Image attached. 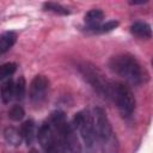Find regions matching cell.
Segmentation results:
<instances>
[{"instance_id": "obj_1", "label": "cell", "mask_w": 153, "mask_h": 153, "mask_svg": "<svg viewBox=\"0 0 153 153\" xmlns=\"http://www.w3.org/2000/svg\"><path fill=\"white\" fill-rule=\"evenodd\" d=\"M109 68L118 76L133 85H141L148 79V74L139 60L131 54H118L109 60Z\"/></svg>"}, {"instance_id": "obj_2", "label": "cell", "mask_w": 153, "mask_h": 153, "mask_svg": "<svg viewBox=\"0 0 153 153\" xmlns=\"http://www.w3.org/2000/svg\"><path fill=\"white\" fill-rule=\"evenodd\" d=\"M50 124L53 126L56 136L63 148L71 153H81L82 147L76 136V131L68 122L66 115L61 110H55L50 115Z\"/></svg>"}, {"instance_id": "obj_3", "label": "cell", "mask_w": 153, "mask_h": 153, "mask_svg": "<svg viewBox=\"0 0 153 153\" xmlns=\"http://www.w3.org/2000/svg\"><path fill=\"white\" fill-rule=\"evenodd\" d=\"M93 117H94L97 142L99 143L102 152L103 153H118V149H120L118 140L106 116L105 110L102 108H96Z\"/></svg>"}, {"instance_id": "obj_4", "label": "cell", "mask_w": 153, "mask_h": 153, "mask_svg": "<svg viewBox=\"0 0 153 153\" xmlns=\"http://www.w3.org/2000/svg\"><path fill=\"white\" fill-rule=\"evenodd\" d=\"M76 68L82 78L100 97L110 99L112 81L109 80L97 66L87 61H80L76 63Z\"/></svg>"}, {"instance_id": "obj_5", "label": "cell", "mask_w": 153, "mask_h": 153, "mask_svg": "<svg viewBox=\"0 0 153 153\" xmlns=\"http://www.w3.org/2000/svg\"><path fill=\"white\" fill-rule=\"evenodd\" d=\"M73 128L75 131H79L87 153H96L97 149V135H96V126L94 117L90 112V110L78 111L73 117Z\"/></svg>"}, {"instance_id": "obj_6", "label": "cell", "mask_w": 153, "mask_h": 153, "mask_svg": "<svg viewBox=\"0 0 153 153\" xmlns=\"http://www.w3.org/2000/svg\"><path fill=\"white\" fill-rule=\"evenodd\" d=\"M110 99L115 102L120 114L124 118L131 117L135 110L136 102H135L134 93L131 92L129 86L120 81H112Z\"/></svg>"}, {"instance_id": "obj_7", "label": "cell", "mask_w": 153, "mask_h": 153, "mask_svg": "<svg viewBox=\"0 0 153 153\" xmlns=\"http://www.w3.org/2000/svg\"><path fill=\"white\" fill-rule=\"evenodd\" d=\"M37 139L44 153H66L50 122H44L38 129Z\"/></svg>"}, {"instance_id": "obj_8", "label": "cell", "mask_w": 153, "mask_h": 153, "mask_svg": "<svg viewBox=\"0 0 153 153\" xmlns=\"http://www.w3.org/2000/svg\"><path fill=\"white\" fill-rule=\"evenodd\" d=\"M48 90H49V80L45 75L43 74H37L30 84V91H29V96H30V100L33 105L39 106L42 105L45 99H47V94H48Z\"/></svg>"}, {"instance_id": "obj_9", "label": "cell", "mask_w": 153, "mask_h": 153, "mask_svg": "<svg viewBox=\"0 0 153 153\" xmlns=\"http://www.w3.org/2000/svg\"><path fill=\"white\" fill-rule=\"evenodd\" d=\"M130 31L133 35L140 38H151L152 37V27L146 22H135L130 26Z\"/></svg>"}, {"instance_id": "obj_10", "label": "cell", "mask_w": 153, "mask_h": 153, "mask_svg": "<svg viewBox=\"0 0 153 153\" xmlns=\"http://www.w3.org/2000/svg\"><path fill=\"white\" fill-rule=\"evenodd\" d=\"M4 137L6 142L13 147H18L22 145L23 137L20 134V130L14 128V127H6L4 130Z\"/></svg>"}, {"instance_id": "obj_11", "label": "cell", "mask_w": 153, "mask_h": 153, "mask_svg": "<svg viewBox=\"0 0 153 153\" xmlns=\"http://www.w3.org/2000/svg\"><path fill=\"white\" fill-rule=\"evenodd\" d=\"M20 134L26 145H32L35 140V122L32 120H26L20 127Z\"/></svg>"}, {"instance_id": "obj_12", "label": "cell", "mask_w": 153, "mask_h": 153, "mask_svg": "<svg viewBox=\"0 0 153 153\" xmlns=\"http://www.w3.org/2000/svg\"><path fill=\"white\" fill-rule=\"evenodd\" d=\"M103 18H104V12L102 10H99V8H92V10H90L85 14V17H84L85 23L87 24V27H92V26L99 25L102 23Z\"/></svg>"}, {"instance_id": "obj_13", "label": "cell", "mask_w": 153, "mask_h": 153, "mask_svg": "<svg viewBox=\"0 0 153 153\" xmlns=\"http://www.w3.org/2000/svg\"><path fill=\"white\" fill-rule=\"evenodd\" d=\"M17 35L13 31H6L0 35V53H6L16 43Z\"/></svg>"}, {"instance_id": "obj_14", "label": "cell", "mask_w": 153, "mask_h": 153, "mask_svg": "<svg viewBox=\"0 0 153 153\" xmlns=\"http://www.w3.org/2000/svg\"><path fill=\"white\" fill-rule=\"evenodd\" d=\"M118 22L117 20H109L105 24H99L97 26H92V27H87L86 26V31L91 32V33H105V32H110L114 29H116L118 26Z\"/></svg>"}, {"instance_id": "obj_15", "label": "cell", "mask_w": 153, "mask_h": 153, "mask_svg": "<svg viewBox=\"0 0 153 153\" xmlns=\"http://www.w3.org/2000/svg\"><path fill=\"white\" fill-rule=\"evenodd\" d=\"M14 96V82L12 79H7L1 86V99L4 103H10Z\"/></svg>"}, {"instance_id": "obj_16", "label": "cell", "mask_w": 153, "mask_h": 153, "mask_svg": "<svg viewBox=\"0 0 153 153\" xmlns=\"http://www.w3.org/2000/svg\"><path fill=\"white\" fill-rule=\"evenodd\" d=\"M43 8L45 11H49V12H53V13H56V14H60V16L69 14V10L68 8H66L65 6H62L60 4H56V2H44L43 4Z\"/></svg>"}, {"instance_id": "obj_17", "label": "cell", "mask_w": 153, "mask_h": 153, "mask_svg": "<svg viewBox=\"0 0 153 153\" xmlns=\"http://www.w3.org/2000/svg\"><path fill=\"white\" fill-rule=\"evenodd\" d=\"M26 91V81L24 76H19L14 84V98L17 100H23Z\"/></svg>"}, {"instance_id": "obj_18", "label": "cell", "mask_w": 153, "mask_h": 153, "mask_svg": "<svg viewBox=\"0 0 153 153\" xmlns=\"http://www.w3.org/2000/svg\"><path fill=\"white\" fill-rule=\"evenodd\" d=\"M17 71V65L14 62H7L0 66V80L11 76Z\"/></svg>"}, {"instance_id": "obj_19", "label": "cell", "mask_w": 153, "mask_h": 153, "mask_svg": "<svg viewBox=\"0 0 153 153\" xmlns=\"http://www.w3.org/2000/svg\"><path fill=\"white\" fill-rule=\"evenodd\" d=\"M25 116V111H24V109H23V106L22 105H18V104H16V105H13L10 110H8V117L12 120V121H20V120H23V117Z\"/></svg>"}, {"instance_id": "obj_20", "label": "cell", "mask_w": 153, "mask_h": 153, "mask_svg": "<svg viewBox=\"0 0 153 153\" xmlns=\"http://www.w3.org/2000/svg\"><path fill=\"white\" fill-rule=\"evenodd\" d=\"M146 2H148V0H140V1H129V4H130V5H143V4H146Z\"/></svg>"}, {"instance_id": "obj_21", "label": "cell", "mask_w": 153, "mask_h": 153, "mask_svg": "<svg viewBox=\"0 0 153 153\" xmlns=\"http://www.w3.org/2000/svg\"><path fill=\"white\" fill-rule=\"evenodd\" d=\"M29 153H39V151H38V149H36V148H32Z\"/></svg>"}]
</instances>
